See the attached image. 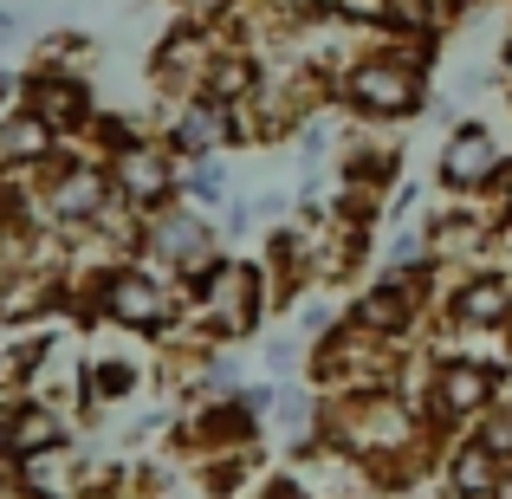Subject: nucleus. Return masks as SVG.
<instances>
[{
	"instance_id": "f257e3e1",
	"label": "nucleus",
	"mask_w": 512,
	"mask_h": 499,
	"mask_svg": "<svg viewBox=\"0 0 512 499\" xmlns=\"http://www.w3.org/2000/svg\"><path fill=\"white\" fill-rule=\"evenodd\" d=\"M428 46H370V52H350V59L331 72V98L344 111H357L363 124H396V117H415L428 104Z\"/></svg>"
},
{
	"instance_id": "f03ea898",
	"label": "nucleus",
	"mask_w": 512,
	"mask_h": 499,
	"mask_svg": "<svg viewBox=\"0 0 512 499\" xmlns=\"http://www.w3.org/2000/svg\"><path fill=\"white\" fill-rule=\"evenodd\" d=\"M104 175H111V195L130 201L137 214H150V221L163 208H175V195H182V163H175V150L156 143V137H137V143H124V150H111L104 156Z\"/></svg>"
},
{
	"instance_id": "7ed1b4c3",
	"label": "nucleus",
	"mask_w": 512,
	"mask_h": 499,
	"mask_svg": "<svg viewBox=\"0 0 512 499\" xmlns=\"http://www.w3.org/2000/svg\"><path fill=\"white\" fill-rule=\"evenodd\" d=\"M20 104L39 117V124L52 130V137H85V130H98V104H91V85L78 72H65V65H33V72H20Z\"/></svg>"
},
{
	"instance_id": "20e7f679",
	"label": "nucleus",
	"mask_w": 512,
	"mask_h": 499,
	"mask_svg": "<svg viewBox=\"0 0 512 499\" xmlns=\"http://www.w3.org/2000/svg\"><path fill=\"white\" fill-rule=\"evenodd\" d=\"M111 175H104V163H91V156H59L46 175V214L65 227H85L98 221L104 208H111Z\"/></svg>"
},
{
	"instance_id": "39448f33",
	"label": "nucleus",
	"mask_w": 512,
	"mask_h": 499,
	"mask_svg": "<svg viewBox=\"0 0 512 499\" xmlns=\"http://www.w3.org/2000/svg\"><path fill=\"white\" fill-rule=\"evenodd\" d=\"M201 318H208V331L240 337L260 318V273L240 260H214V273L201 279Z\"/></svg>"
},
{
	"instance_id": "423d86ee",
	"label": "nucleus",
	"mask_w": 512,
	"mask_h": 499,
	"mask_svg": "<svg viewBox=\"0 0 512 499\" xmlns=\"http://www.w3.org/2000/svg\"><path fill=\"white\" fill-rule=\"evenodd\" d=\"M500 175H512V163H506L500 137H493L487 124H454L448 130V143H441V182L474 195V188L500 182Z\"/></svg>"
},
{
	"instance_id": "0eeeda50",
	"label": "nucleus",
	"mask_w": 512,
	"mask_h": 499,
	"mask_svg": "<svg viewBox=\"0 0 512 499\" xmlns=\"http://www.w3.org/2000/svg\"><path fill=\"white\" fill-rule=\"evenodd\" d=\"M214 52H221V39H214L201 20H182L163 46H156V65H150V72H156V85L182 91V98H201V78H208Z\"/></svg>"
},
{
	"instance_id": "6e6552de",
	"label": "nucleus",
	"mask_w": 512,
	"mask_h": 499,
	"mask_svg": "<svg viewBox=\"0 0 512 499\" xmlns=\"http://www.w3.org/2000/svg\"><path fill=\"white\" fill-rule=\"evenodd\" d=\"M234 137H240V111L208 104V98H182V111H175L169 130H163V143H169L175 156H188V163H201V156H221Z\"/></svg>"
},
{
	"instance_id": "1a4fd4ad",
	"label": "nucleus",
	"mask_w": 512,
	"mask_h": 499,
	"mask_svg": "<svg viewBox=\"0 0 512 499\" xmlns=\"http://www.w3.org/2000/svg\"><path fill=\"white\" fill-rule=\"evenodd\" d=\"M150 247L163 253V260L188 266V273H214V234H208V221H201V208H163L150 221Z\"/></svg>"
},
{
	"instance_id": "9d476101",
	"label": "nucleus",
	"mask_w": 512,
	"mask_h": 499,
	"mask_svg": "<svg viewBox=\"0 0 512 499\" xmlns=\"http://www.w3.org/2000/svg\"><path fill=\"white\" fill-rule=\"evenodd\" d=\"M52 156H65L59 137L26 104H0V175L7 169H52Z\"/></svg>"
},
{
	"instance_id": "9b49d317",
	"label": "nucleus",
	"mask_w": 512,
	"mask_h": 499,
	"mask_svg": "<svg viewBox=\"0 0 512 499\" xmlns=\"http://www.w3.org/2000/svg\"><path fill=\"white\" fill-rule=\"evenodd\" d=\"M104 312H111L117 325H130V331H156L163 312H169V299H163V286H156L150 273L124 266V273L104 279Z\"/></svg>"
},
{
	"instance_id": "f8f14e48",
	"label": "nucleus",
	"mask_w": 512,
	"mask_h": 499,
	"mask_svg": "<svg viewBox=\"0 0 512 499\" xmlns=\"http://www.w3.org/2000/svg\"><path fill=\"white\" fill-rule=\"evenodd\" d=\"M487 396H493V376L480 370V363H448V370H441V402H448L454 415L487 409Z\"/></svg>"
},
{
	"instance_id": "ddd939ff",
	"label": "nucleus",
	"mask_w": 512,
	"mask_h": 499,
	"mask_svg": "<svg viewBox=\"0 0 512 499\" xmlns=\"http://www.w3.org/2000/svg\"><path fill=\"white\" fill-rule=\"evenodd\" d=\"M512 312V286L506 279H474V286L461 292V318L467 325H500Z\"/></svg>"
},
{
	"instance_id": "4468645a",
	"label": "nucleus",
	"mask_w": 512,
	"mask_h": 499,
	"mask_svg": "<svg viewBox=\"0 0 512 499\" xmlns=\"http://www.w3.org/2000/svg\"><path fill=\"white\" fill-rule=\"evenodd\" d=\"M182 195L195 201V208H214V201L227 195V169L214 163V156H201V163H188V169H182Z\"/></svg>"
},
{
	"instance_id": "2eb2a0df",
	"label": "nucleus",
	"mask_w": 512,
	"mask_h": 499,
	"mask_svg": "<svg viewBox=\"0 0 512 499\" xmlns=\"http://www.w3.org/2000/svg\"><path fill=\"white\" fill-rule=\"evenodd\" d=\"M357 318H363V325H376V331H396L402 318H409V292H402V286H383V292H370V299L357 305Z\"/></svg>"
},
{
	"instance_id": "dca6fc26",
	"label": "nucleus",
	"mask_w": 512,
	"mask_h": 499,
	"mask_svg": "<svg viewBox=\"0 0 512 499\" xmlns=\"http://www.w3.org/2000/svg\"><path fill=\"white\" fill-rule=\"evenodd\" d=\"M13 26H20V20H13V13L0 7V46H7V39H13Z\"/></svg>"
},
{
	"instance_id": "f3484780",
	"label": "nucleus",
	"mask_w": 512,
	"mask_h": 499,
	"mask_svg": "<svg viewBox=\"0 0 512 499\" xmlns=\"http://www.w3.org/2000/svg\"><path fill=\"white\" fill-rule=\"evenodd\" d=\"M500 59H506V65H512V39H506V52H500Z\"/></svg>"
},
{
	"instance_id": "a211bd4d",
	"label": "nucleus",
	"mask_w": 512,
	"mask_h": 499,
	"mask_svg": "<svg viewBox=\"0 0 512 499\" xmlns=\"http://www.w3.org/2000/svg\"><path fill=\"white\" fill-rule=\"evenodd\" d=\"M500 499H512V480H506V487H500Z\"/></svg>"
},
{
	"instance_id": "6ab92c4d",
	"label": "nucleus",
	"mask_w": 512,
	"mask_h": 499,
	"mask_svg": "<svg viewBox=\"0 0 512 499\" xmlns=\"http://www.w3.org/2000/svg\"><path fill=\"white\" fill-rule=\"evenodd\" d=\"M273 499H292V493H273Z\"/></svg>"
}]
</instances>
